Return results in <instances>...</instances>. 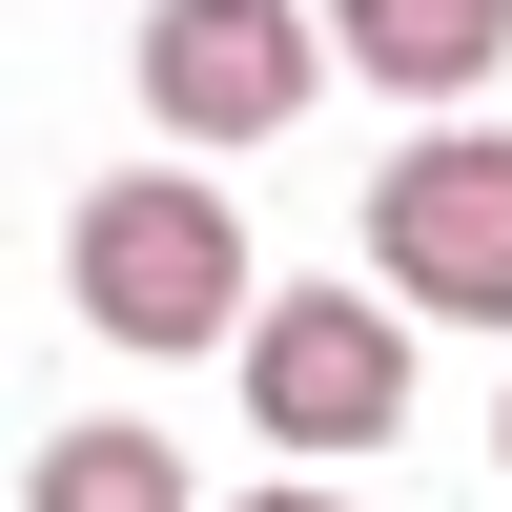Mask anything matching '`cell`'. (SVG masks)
<instances>
[{
    "instance_id": "1",
    "label": "cell",
    "mask_w": 512,
    "mask_h": 512,
    "mask_svg": "<svg viewBox=\"0 0 512 512\" xmlns=\"http://www.w3.org/2000/svg\"><path fill=\"white\" fill-rule=\"evenodd\" d=\"M82 328L103 349H144V369H185V349H246V226H226V185H185V164H123L103 205H82Z\"/></svg>"
},
{
    "instance_id": "2",
    "label": "cell",
    "mask_w": 512,
    "mask_h": 512,
    "mask_svg": "<svg viewBox=\"0 0 512 512\" xmlns=\"http://www.w3.org/2000/svg\"><path fill=\"white\" fill-rule=\"evenodd\" d=\"M369 267L431 328H512V123H431L369 185Z\"/></svg>"
},
{
    "instance_id": "3",
    "label": "cell",
    "mask_w": 512,
    "mask_h": 512,
    "mask_svg": "<svg viewBox=\"0 0 512 512\" xmlns=\"http://www.w3.org/2000/svg\"><path fill=\"white\" fill-rule=\"evenodd\" d=\"M246 431H287V451L410 431V328L369 308V287H287V308L246 328Z\"/></svg>"
},
{
    "instance_id": "4",
    "label": "cell",
    "mask_w": 512,
    "mask_h": 512,
    "mask_svg": "<svg viewBox=\"0 0 512 512\" xmlns=\"http://www.w3.org/2000/svg\"><path fill=\"white\" fill-rule=\"evenodd\" d=\"M144 123H185V144L308 123V21L287 0H144Z\"/></svg>"
},
{
    "instance_id": "5",
    "label": "cell",
    "mask_w": 512,
    "mask_h": 512,
    "mask_svg": "<svg viewBox=\"0 0 512 512\" xmlns=\"http://www.w3.org/2000/svg\"><path fill=\"white\" fill-rule=\"evenodd\" d=\"M328 41H349L390 103H472L512 62V0H328Z\"/></svg>"
},
{
    "instance_id": "6",
    "label": "cell",
    "mask_w": 512,
    "mask_h": 512,
    "mask_svg": "<svg viewBox=\"0 0 512 512\" xmlns=\"http://www.w3.org/2000/svg\"><path fill=\"white\" fill-rule=\"evenodd\" d=\"M21 512H185V451H164V431H62L21 472Z\"/></svg>"
},
{
    "instance_id": "7",
    "label": "cell",
    "mask_w": 512,
    "mask_h": 512,
    "mask_svg": "<svg viewBox=\"0 0 512 512\" xmlns=\"http://www.w3.org/2000/svg\"><path fill=\"white\" fill-rule=\"evenodd\" d=\"M246 512H349V492H308V472H287V492H246Z\"/></svg>"
},
{
    "instance_id": "8",
    "label": "cell",
    "mask_w": 512,
    "mask_h": 512,
    "mask_svg": "<svg viewBox=\"0 0 512 512\" xmlns=\"http://www.w3.org/2000/svg\"><path fill=\"white\" fill-rule=\"evenodd\" d=\"M492 451H512V431H492Z\"/></svg>"
}]
</instances>
